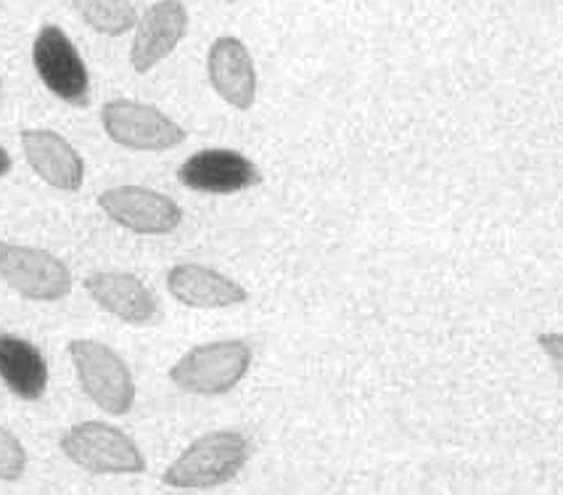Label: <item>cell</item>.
<instances>
[{"label":"cell","mask_w":563,"mask_h":495,"mask_svg":"<svg viewBox=\"0 0 563 495\" xmlns=\"http://www.w3.org/2000/svg\"><path fill=\"white\" fill-rule=\"evenodd\" d=\"M207 75L214 94L225 103H231L233 109L246 112V109L254 107L257 69H254L252 54L239 37H218L212 43L207 56Z\"/></svg>","instance_id":"8fae6325"},{"label":"cell","mask_w":563,"mask_h":495,"mask_svg":"<svg viewBox=\"0 0 563 495\" xmlns=\"http://www.w3.org/2000/svg\"><path fill=\"white\" fill-rule=\"evenodd\" d=\"M180 184L199 194H239L257 186L262 175L252 160L233 148H205L183 162L178 170Z\"/></svg>","instance_id":"9c48e42d"},{"label":"cell","mask_w":563,"mask_h":495,"mask_svg":"<svg viewBox=\"0 0 563 495\" xmlns=\"http://www.w3.org/2000/svg\"><path fill=\"white\" fill-rule=\"evenodd\" d=\"M9 170H11V156L3 146H0V178H3V175Z\"/></svg>","instance_id":"d6986e66"},{"label":"cell","mask_w":563,"mask_h":495,"mask_svg":"<svg viewBox=\"0 0 563 495\" xmlns=\"http://www.w3.org/2000/svg\"><path fill=\"white\" fill-rule=\"evenodd\" d=\"M167 289L180 305L205 310L231 308V305H241L249 299L246 289L239 282L196 263L175 265L167 273Z\"/></svg>","instance_id":"4fadbf2b"},{"label":"cell","mask_w":563,"mask_h":495,"mask_svg":"<svg viewBox=\"0 0 563 495\" xmlns=\"http://www.w3.org/2000/svg\"><path fill=\"white\" fill-rule=\"evenodd\" d=\"M228 3H239V0H228Z\"/></svg>","instance_id":"ffe728a7"},{"label":"cell","mask_w":563,"mask_h":495,"mask_svg":"<svg viewBox=\"0 0 563 495\" xmlns=\"http://www.w3.org/2000/svg\"><path fill=\"white\" fill-rule=\"evenodd\" d=\"M27 466V453L14 435L0 427V480H19Z\"/></svg>","instance_id":"e0dca14e"},{"label":"cell","mask_w":563,"mask_h":495,"mask_svg":"<svg viewBox=\"0 0 563 495\" xmlns=\"http://www.w3.org/2000/svg\"><path fill=\"white\" fill-rule=\"evenodd\" d=\"M69 355L77 369V376H80L85 395L98 408L111 416H122L133 408V376H130L128 366L114 350L93 340H75L69 344Z\"/></svg>","instance_id":"3957f363"},{"label":"cell","mask_w":563,"mask_h":495,"mask_svg":"<svg viewBox=\"0 0 563 495\" xmlns=\"http://www.w3.org/2000/svg\"><path fill=\"white\" fill-rule=\"evenodd\" d=\"M188 32V11L180 0H159L148 6L146 14L137 19L130 62L135 72L154 69L162 58L178 48Z\"/></svg>","instance_id":"30bf717a"},{"label":"cell","mask_w":563,"mask_h":495,"mask_svg":"<svg viewBox=\"0 0 563 495\" xmlns=\"http://www.w3.org/2000/svg\"><path fill=\"white\" fill-rule=\"evenodd\" d=\"M71 6L101 35L120 37L137 28V11L130 0H71Z\"/></svg>","instance_id":"2e32d148"},{"label":"cell","mask_w":563,"mask_h":495,"mask_svg":"<svg viewBox=\"0 0 563 495\" xmlns=\"http://www.w3.org/2000/svg\"><path fill=\"white\" fill-rule=\"evenodd\" d=\"M22 148L30 167L45 184L62 191H80L85 165L67 139H62L54 130H24Z\"/></svg>","instance_id":"7c38bea8"},{"label":"cell","mask_w":563,"mask_h":495,"mask_svg":"<svg viewBox=\"0 0 563 495\" xmlns=\"http://www.w3.org/2000/svg\"><path fill=\"white\" fill-rule=\"evenodd\" d=\"M98 207L114 223L124 226L128 231L146 233V237L175 231L183 220V210L173 199L143 186L109 188L98 197Z\"/></svg>","instance_id":"ba28073f"},{"label":"cell","mask_w":563,"mask_h":495,"mask_svg":"<svg viewBox=\"0 0 563 495\" xmlns=\"http://www.w3.org/2000/svg\"><path fill=\"white\" fill-rule=\"evenodd\" d=\"M249 461V440L241 432H209L178 455L162 482L180 491H207L231 482Z\"/></svg>","instance_id":"6da1fadb"},{"label":"cell","mask_w":563,"mask_h":495,"mask_svg":"<svg viewBox=\"0 0 563 495\" xmlns=\"http://www.w3.org/2000/svg\"><path fill=\"white\" fill-rule=\"evenodd\" d=\"M0 278L24 299L56 302L71 292V273L45 250L22 244H0Z\"/></svg>","instance_id":"8992f818"},{"label":"cell","mask_w":563,"mask_h":495,"mask_svg":"<svg viewBox=\"0 0 563 495\" xmlns=\"http://www.w3.org/2000/svg\"><path fill=\"white\" fill-rule=\"evenodd\" d=\"M249 366H252V350L246 348V342H209L183 355L169 371V380L183 393L212 397L231 393L249 374Z\"/></svg>","instance_id":"7a4b0ae2"},{"label":"cell","mask_w":563,"mask_h":495,"mask_svg":"<svg viewBox=\"0 0 563 495\" xmlns=\"http://www.w3.org/2000/svg\"><path fill=\"white\" fill-rule=\"evenodd\" d=\"M62 451L77 466L96 474H141L146 469L143 453L122 429L103 421H85L62 438Z\"/></svg>","instance_id":"277c9868"},{"label":"cell","mask_w":563,"mask_h":495,"mask_svg":"<svg viewBox=\"0 0 563 495\" xmlns=\"http://www.w3.org/2000/svg\"><path fill=\"white\" fill-rule=\"evenodd\" d=\"M101 122L114 143L133 152H165L186 141V130L165 112L141 101H109Z\"/></svg>","instance_id":"5b68a950"},{"label":"cell","mask_w":563,"mask_h":495,"mask_svg":"<svg viewBox=\"0 0 563 495\" xmlns=\"http://www.w3.org/2000/svg\"><path fill=\"white\" fill-rule=\"evenodd\" d=\"M32 62H35L37 75L51 94L71 103V107L88 103V67H85L80 51L64 35V30H58L56 24H45L35 37Z\"/></svg>","instance_id":"52a82bcc"},{"label":"cell","mask_w":563,"mask_h":495,"mask_svg":"<svg viewBox=\"0 0 563 495\" xmlns=\"http://www.w3.org/2000/svg\"><path fill=\"white\" fill-rule=\"evenodd\" d=\"M85 289L103 310L124 323L141 326L152 323L156 318L154 295L143 286L141 278L130 276V273H93V276L85 278Z\"/></svg>","instance_id":"5bb4252c"},{"label":"cell","mask_w":563,"mask_h":495,"mask_svg":"<svg viewBox=\"0 0 563 495\" xmlns=\"http://www.w3.org/2000/svg\"><path fill=\"white\" fill-rule=\"evenodd\" d=\"M0 380L24 400H37L48 387V366L35 344L14 334H0Z\"/></svg>","instance_id":"9a60e30c"},{"label":"cell","mask_w":563,"mask_h":495,"mask_svg":"<svg viewBox=\"0 0 563 495\" xmlns=\"http://www.w3.org/2000/svg\"><path fill=\"white\" fill-rule=\"evenodd\" d=\"M537 344H540L542 353L553 361L555 371L563 376V334H540L537 337Z\"/></svg>","instance_id":"ac0fdd59"}]
</instances>
